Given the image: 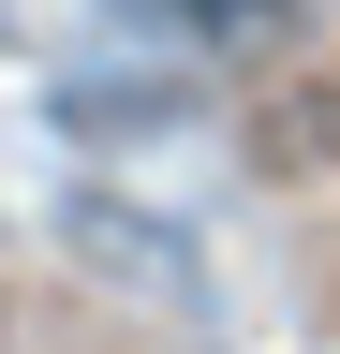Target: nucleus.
<instances>
[{
    "label": "nucleus",
    "mask_w": 340,
    "mask_h": 354,
    "mask_svg": "<svg viewBox=\"0 0 340 354\" xmlns=\"http://www.w3.org/2000/svg\"><path fill=\"white\" fill-rule=\"evenodd\" d=\"M178 15H207V30H222V15H267V0H178Z\"/></svg>",
    "instance_id": "f257e3e1"
}]
</instances>
